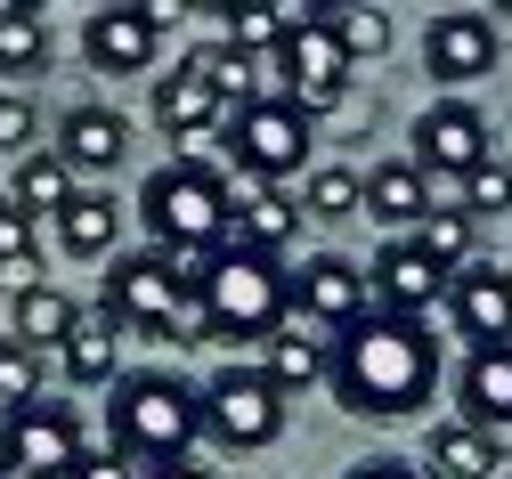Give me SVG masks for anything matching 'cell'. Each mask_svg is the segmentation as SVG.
Segmentation results:
<instances>
[{"label":"cell","mask_w":512,"mask_h":479,"mask_svg":"<svg viewBox=\"0 0 512 479\" xmlns=\"http://www.w3.org/2000/svg\"><path fill=\"white\" fill-rule=\"evenodd\" d=\"M366 277H374V301H382V309H399V317H423V309L447 301V268L423 260L415 244H382Z\"/></svg>","instance_id":"cell-15"},{"label":"cell","mask_w":512,"mask_h":479,"mask_svg":"<svg viewBox=\"0 0 512 479\" xmlns=\"http://www.w3.org/2000/svg\"><path fill=\"white\" fill-rule=\"evenodd\" d=\"M342 479H431V471H415V463H399V455H374V463H350Z\"/></svg>","instance_id":"cell-38"},{"label":"cell","mask_w":512,"mask_h":479,"mask_svg":"<svg viewBox=\"0 0 512 479\" xmlns=\"http://www.w3.org/2000/svg\"><path fill=\"white\" fill-rule=\"evenodd\" d=\"M82 187H74V163L66 155H57V147H33V155H17V179H9V203H17V212L25 220H57V212H66V203H74Z\"/></svg>","instance_id":"cell-20"},{"label":"cell","mask_w":512,"mask_h":479,"mask_svg":"<svg viewBox=\"0 0 512 479\" xmlns=\"http://www.w3.org/2000/svg\"><path fill=\"white\" fill-rule=\"evenodd\" d=\"M187 293L171 252H131L122 268H106V317L131 325V333H179V341H204V317L187 325Z\"/></svg>","instance_id":"cell-5"},{"label":"cell","mask_w":512,"mask_h":479,"mask_svg":"<svg viewBox=\"0 0 512 479\" xmlns=\"http://www.w3.org/2000/svg\"><path fill=\"white\" fill-rule=\"evenodd\" d=\"M423 260H439L447 277H456V268H472V212L464 203H431V212L415 220V236H407Z\"/></svg>","instance_id":"cell-25"},{"label":"cell","mask_w":512,"mask_h":479,"mask_svg":"<svg viewBox=\"0 0 512 479\" xmlns=\"http://www.w3.org/2000/svg\"><path fill=\"white\" fill-rule=\"evenodd\" d=\"M74 455H82V423H74V406H57V398H33V406H17V415L0 423V463L17 479H66Z\"/></svg>","instance_id":"cell-9"},{"label":"cell","mask_w":512,"mask_h":479,"mask_svg":"<svg viewBox=\"0 0 512 479\" xmlns=\"http://www.w3.org/2000/svg\"><path fill=\"white\" fill-rule=\"evenodd\" d=\"M334 33H342L350 65H358V57H382V49H391V17H382V9H342V17H334Z\"/></svg>","instance_id":"cell-33"},{"label":"cell","mask_w":512,"mask_h":479,"mask_svg":"<svg viewBox=\"0 0 512 479\" xmlns=\"http://www.w3.org/2000/svg\"><path fill=\"white\" fill-rule=\"evenodd\" d=\"M488 122H480V106H464V98H439V106H423V122H415V171L423 179H472L480 163H488Z\"/></svg>","instance_id":"cell-10"},{"label":"cell","mask_w":512,"mask_h":479,"mask_svg":"<svg viewBox=\"0 0 512 479\" xmlns=\"http://www.w3.org/2000/svg\"><path fill=\"white\" fill-rule=\"evenodd\" d=\"M82 325V309L57 293V285H33V293H17V341L25 350H57V341H66Z\"/></svg>","instance_id":"cell-27"},{"label":"cell","mask_w":512,"mask_h":479,"mask_svg":"<svg viewBox=\"0 0 512 479\" xmlns=\"http://www.w3.org/2000/svg\"><path fill=\"white\" fill-rule=\"evenodd\" d=\"M285 398L309 382H334V333H309V325H277L269 333V366H261Z\"/></svg>","instance_id":"cell-19"},{"label":"cell","mask_w":512,"mask_h":479,"mask_svg":"<svg viewBox=\"0 0 512 479\" xmlns=\"http://www.w3.org/2000/svg\"><path fill=\"white\" fill-rule=\"evenodd\" d=\"M439 382V341L423 333V317H399V309H366L358 325L334 333V398L350 415H374V423H399L431 398Z\"/></svg>","instance_id":"cell-1"},{"label":"cell","mask_w":512,"mask_h":479,"mask_svg":"<svg viewBox=\"0 0 512 479\" xmlns=\"http://www.w3.org/2000/svg\"><path fill=\"white\" fill-rule=\"evenodd\" d=\"M366 212L374 220H391V228H415L431 212V179L415 163H374L366 171Z\"/></svg>","instance_id":"cell-23"},{"label":"cell","mask_w":512,"mask_h":479,"mask_svg":"<svg viewBox=\"0 0 512 479\" xmlns=\"http://www.w3.org/2000/svg\"><path fill=\"white\" fill-rule=\"evenodd\" d=\"M114 317H82L66 341H57V366H66V382H114Z\"/></svg>","instance_id":"cell-26"},{"label":"cell","mask_w":512,"mask_h":479,"mask_svg":"<svg viewBox=\"0 0 512 479\" xmlns=\"http://www.w3.org/2000/svg\"><path fill=\"white\" fill-rule=\"evenodd\" d=\"M342 9H358V0H301V17H326V25H334Z\"/></svg>","instance_id":"cell-40"},{"label":"cell","mask_w":512,"mask_h":479,"mask_svg":"<svg viewBox=\"0 0 512 479\" xmlns=\"http://www.w3.org/2000/svg\"><path fill=\"white\" fill-rule=\"evenodd\" d=\"M179 9H212V17H228V9H244V0H179Z\"/></svg>","instance_id":"cell-42"},{"label":"cell","mask_w":512,"mask_h":479,"mask_svg":"<svg viewBox=\"0 0 512 479\" xmlns=\"http://www.w3.org/2000/svg\"><path fill=\"white\" fill-rule=\"evenodd\" d=\"M447 309H456V333L472 350H496L512 333V268H488V260L456 268V277H447Z\"/></svg>","instance_id":"cell-13"},{"label":"cell","mask_w":512,"mask_h":479,"mask_svg":"<svg viewBox=\"0 0 512 479\" xmlns=\"http://www.w3.org/2000/svg\"><path fill=\"white\" fill-rule=\"evenodd\" d=\"M277 74H285V98H293L301 114H334V106L350 98V49H342V33H334L326 17H309V25L285 33Z\"/></svg>","instance_id":"cell-8"},{"label":"cell","mask_w":512,"mask_h":479,"mask_svg":"<svg viewBox=\"0 0 512 479\" xmlns=\"http://www.w3.org/2000/svg\"><path fill=\"white\" fill-rule=\"evenodd\" d=\"M464 423H480V431L512 423V341L472 350V366H464Z\"/></svg>","instance_id":"cell-21"},{"label":"cell","mask_w":512,"mask_h":479,"mask_svg":"<svg viewBox=\"0 0 512 479\" xmlns=\"http://www.w3.org/2000/svg\"><path fill=\"white\" fill-rule=\"evenodd\" d=\"M122 236V212H114V195H74L66 203V212H57V244H66V252H106Z\"/></svg>","instance_id":"cell-28"},{"label":"cell","mask_w":512,"mask_h":479,"mask_svg":"<svg viewBox=\"0 0 512 479\" xmlns=\"http://www.w3.org/2000/svg\"><path fill=\"white\" fill-rule=\"evenodd\" d=\"M496 471H504L496 431H480V423H439L431 431V479H496Z\"/></svg>","instance_id":"cell-22"},{"label":"cell","mask_w":512,"mask_h":479,"mask_svg":"<svg viewBox=\"0 0 512 479\" xmlns=\"http://www.w3.org/2000/svg\"><path fill=\"white\" fill-rule=\"evenodd\" d=\"M293 25H309L301 0H244V9H228V49H244V57H277Z\"/></svg>","instance_id":"cell-24"},{"label":"cell","mask_w":512,"mask_h":479,"mask_svg":"<svg viewBox=\"0 0 512 479\" xmlns=\"http://www.w3.org/2000/svg\"><path fill=\"white\" fill-rule=\"evenodd\" d=\"M9 9H33V17H41V9H49V0H9Z\"/></svg>","instance_id":"cell-43"},{"label":"cell","mask_w":512,"mask_h":479,"mask_svg":"<svg viewBox=\"0 0 512 479\" xmlns=\"http://www.w3.org/2000/svg\"><path fill=\"white\" fill-rule=\"evenodd\" d=\"M187 65H196V74L228 98V106H244V82H252V57L244 49H228V41H212V49H196V57H187Z\"/></svg>","instance_id":"cell-32"},{"label":"cell","mask_w":512,"mask_h":479,"mask_svg":"<svg viewBox=\"0 0 512 479\" xmlns=\"http://www.w3.org/2000/svg\"><path fill=\"white\" fill-rule=\"evenodd\" d=\"M41 398V350H25V341L9 333L0 341V415H17V406Z\"/></svg>","instance_id":"cell-31"},{"label":"cell","mask_w":512,"mask_h":479,"mask_svg":"<svg viewBox=\"0 0 512 479\" xmlns=\"http://www.w3.org/2000/svg\"><path fill=\"white\" fill-rule=\"evenodd\" d=\"M147 479H204V471H196V463H155Z\"/></svg>","instance_id":"cell-41"},{"label":"cell","mask_w":512,"mask_h":479,"mask_svg":"<svg viewBox=\"0 0 512 479\" xmlns=\"http://www.w3.org/2000/svg\"><path fill=\"white\" fill-rule=\"evenodd\" d=\"M220 130H228V155H236L244 179H277L285 187L309 163V114L293 98H244Z\"/></svg>","instance_id":"cell-6"},{"label":"cell","mask_w":512,"mask_h":479,"mask_svg":"<svg viewBox=\"0 0 512 479\" xmlns=\"http://www.w3.org/2000/svg\"><path fill=\"white\" fill-rule=\"evenodd\" d=\"M17 252H33V220L17 203H0V260H17Z\"/></svg>","instance_id":"cell-37"},{"label":"cell","mask_w":512,"mask_h":479,"mask_svg":"<svg viewBox=\"0 0 512 479\" xmlns=\"http://www.w3.org/2000/svg\"><path fill=\"white\" fill-rule=\"evenodd\" d=\"M0 471H9V463H0Z\"/></svg>","instance_id":"cell-46"},{"label":"cell","mask_w":512,"mask_h":479,"mask_svg":"<svg viewBox=\"0 0 512 479\" xmlns=\"http://www.w3.org/2000/svg\"><path fill=\"white\" fill-rule=\"evenodd\" d=\"M423 65H431V82H480V74H496V17L439 9L431 33H423Z\"/></svg>","instance_id":"cell-12"},{"label":"cell","mask_w":512,"mask_h":479,"mask_svg":"<svg viewBox=\"0 0 512 479\" xmlns=\"http://www.w3.org/2000/svg\"><path fill=\"white\" fill-rule=\"evenodd\" d=\"M0 285L33 293V285H41V252H17V260H0Z\"/></svg>","instance_id":"cell-39"},{"label":"cell","mask_w":512,"mask_h":479,"mask_svg":"<svg viewBox=\"0 0 512 479\" xmlns=\"http://www.w3.org/2000/svg\"><path fill=\"white\" fill-rule=\"evenodd\" d=\"M0 479H17V471H0Z\"/></svg>","instance_id":"cell-45"},{"label":"cell","mask_w":512,"mask_h":479,"mask_svg":"<svg viewBox=\"0 0 512 479\" xmlns=\"http://www.w3.org/2000/svg\"><path fill=\"white\" fill-rule=\"evenodd\" d=\"M358 203H366V179H358V171H342V163L309 171V187H301V212H317V220H350Z\"/></svg>","instance_id":"cell-30"},{"label":"cell","mask_w":512,"mask_h":479,"mask_svg":"<svg viewBox=\"0 0 512 479\" xmlns=\"http://www.w3.org/2000/svg\"><path fill=\"white\" fill-rule=\"evenodd\" d=\"M293 309V277L277 268V252H252V244H212L204 260V285H196V317L204 341H269Z\"/></svg>","instance_id":"cell-2"},{"label":"cell","mask_w":512,"mask_h":479,"mask_svg":"<svg viewBox=\"0 0 512 479\" xmlns=\"http://www.w3.org/2000/svg\"><path fill=\"white\" fill-rule=\"evenodd\" d=\"M496 17H512V0H496Z\"/></svg>","instance_id":"cell-44"},{"label":"cell","mask_w":512,"mask_h":479,"mask_svg":"<svg viewBox=\"0 0 512 479\" xmlns=\"http://www.w3.org/2000/svg\"><path fill=\"white\" fill-rule=\"evenodd\" d=\"M122 147H131V130H122V114H106V106H74L66 122H57V155L74 163V179L82 171H114Z\"/></svg>","instance_id":"cell-18"},{"label":"cell","mask_w":512,"mask_h":479,"mask_svg":"<svg viewBox=\"0 0 512 479\" xmlns=\"http://www.w3.org/2000/svg\"><path fill=\"white\" fill-rule=\"evenodd\" d=\"M66 479H147L131 455H122V447H106V455H74V471Z\"/></svg>","instance_id":"cell-36"},{"label":"cell","mask_w":512,"mask_h":479,"mask_svg":"<svg viewBox=\"0 0 512 479\" xmlns=\"http://www.w3.org/2000/svg\"><path fill=\"white\" fill-rule=\"evenodd\" d=\"M204 431H212L220 447H269V439L285 431V390H277L261 366L212 374V390H204Z\"/></svg>","instance_id":"cell-7"},{"label":"cell","mask_w":512,"mask_h":479,"mask_svg":"<svg viewBox=\"0 0 512 479\" xmlns=\"http://www.w3.org/2000/svg\"><path fill=\"white\" fill-rule=\"evenodd\" d=\"M228 236L252 244V252H285L301 236V203L277 187V179H252L244 195H228Z\"/></svg>","instance_id":"cell-16"},{"label":"cell","mask_w":512,"mask_h":479,"mask_svg":"<svg viewBox=\"0 0 512 479\" xmlns=\"http://www.w3.org/2000/svg\"><path fill=\"white\" fill-rule=\"evenodd\" d=\"M49 65V17L0 0V74H41Z\"/></svg>","instance_id":"cell-29"},{"label":"cell","mask_w":512,"mask_h":479,"mask_svg":"<svg viewBox=\"0 0 512 479\" xmlns=\"http://www.w3.org/2000/svg\"><path fill=\"white\" fill-rule=\"evenodd\" d=\"M374 277H366V268L358 260H342V252H309L301 268H293V309L317 325V333H342V325H358L374 301Z\"/></svg>","instance_id":"cell-11"},{"label":"cell","mask_w":512,"mask_h":479,"mask_svg":"<svg viewBox=\"0 0 512 479\" xmlns=\"http://www.w3.org/2000/svg\"><path fill=\"white\" fill-rule=\"evenodd\" d=\"M228 114H236V106L196 74V65H179V74H163V82H155V122L171 130V139H204V130H220Z\"/></svg>","instance_id":"cell-17"},{"label":"cell","mask_w":512,"mask_h":479,"mask_svg":"<svg viewBox=\"0 0 512 479\" xmlns=\"http://www.w3.org/2000/svg\"><path fill=\"white\" fill-rule=\"evenodd\" d=\"M106 431L131 463H187V447L204 439V390L179 374H131L106 398Z\"/></svg>","instance_id":"cell-3"},{"label":"cell","mask_w":512,"mask_h":479,"mask_svg":"<svg viewBox=\"0 0 512 479\" xmlns=\"http://www.w3.org/2000/svg\"><path fill=\"white\" fill-rule=\"evenodd\" d=\"M155 49H163V33L147 25V9H90V25H82V57L98 74H147Z\"/></svg>","instance_id":"cell-14"},{"label":"cell","mask_w":512,"mask_h":479,"mask_svg":"<svg viewBox=\"0 0 512 479\" xmlns=\"http://www.w3.org/2000/svg\"><path fill=\"white\" fill-rule=\"evenodd\" d=\"M139 220L155 252H212L228 244V179L212 163H163L139 187Z\"/></svg>","instance_id":"cell-4"},{"label":"cell","mask_w":512,"mask_h":479,"mask_svg":"<svg viewBox=\"0 0 512 479\" xmlns=\"http://www.w3.org/2000/svg\"><path fill=\"white\" fill-rule=\"evenodd\" d=\"M0 155H33V106L0 98Z\"/></svg>","instance_id":"cell-35"},{"label":"cell","mask_w":512,"mask_h":479,"mask_svg":"<svg viewBox=\"0 0 512 479\" xmlns=\"http://www.w3.org/2000/svg\"><path fill=\"white\" fill-rule=\"evenodd\" d=\"M504 203H512V163H480V171L464 179V212L488 220V212H504Z\"/></svg>","instance_id":"cell-34"}]
</instances>
